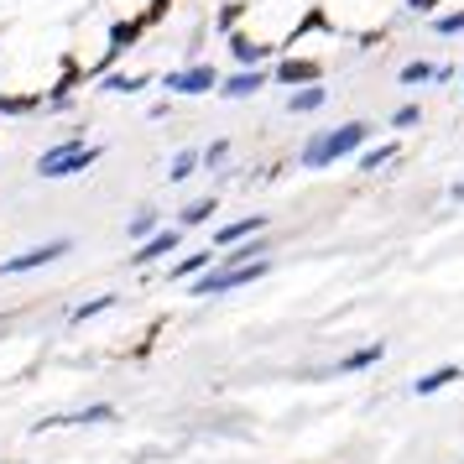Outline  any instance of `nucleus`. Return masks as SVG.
Wrapping results in <instances>:
<instances>
[{
	"mask_svg": "<svg viewBox=\"0 0 464 464\" xmlns=\"http://www.w3.org/2000/svg\"><path fill=\"white\" fill-rule=\"evenodd\" d=\"M381 355H386V344L371 339V344H360V350H350V355H339L334 365H329V376H360V371L381 365Z\"/></svg>",
	"mask_w": 464,
	"mask_h": 464,
	"instance_id": "obj_13",
	"label": "nucleus"
},
{
	"mask_svg": "<svg viewBox=\"0 0 464 464\" xmlns=\"http://www.w3.org/2000/svg\"><path fill=\"white\" fill-rule=\"evenodd\" d=\"M246 16H251V0H225V5H219V16H214V26L230 37V32H240V22H246Z\"/></svg>",
	"mask_w": 464,
	"mask_h": 464,
	"instance_id": "obj_23",
	"label": "nucleus"
},
{
	"mask_svg": "<svg viewBox=\"0 0 464 464\" xmlns=\"http://www.w3.org/2000/svg\"><path fill=\"white\" fill-rule=\"evenodd\" d=\"M115 303H121V297H115V293H100V297H89V303H73V308H68V324H73V329H79V324H89V318L110 314V308H115Z\"/></svg>",
	"mask_w": 464,
	"mask_h": 464,
	"instance_id": "obj_20",
	"label": "nucleus"
},
{
	"mask_svg": "<svg viewBox=\"0 0 464 464\" xmlns=\"http://www.w3.org/2000/svg\"><path fill=\"white\" fill-rule=\"evenodd\" d=\"M178 251H183V230H178V225H162V230L151 235V240H141L136 256H126V261L136 272H151L157 261H168V256H178Z\"/></svg>",
	"mask_w": 464,
	"mask_h": 464,
	"instance_id": "obj_8",
	"label": "nucleus"
},
{
	"mask_svg": "<svg viewBox=\"0 0 464 464\" xmlns=\"http://www.w3.org/2000/svg\"><path fill=\"white\" fill-rule=\"evenodd\" d=\"M454 381H464V365H439V371H422V376L412 381V397H439L443 386H454Z\"/></svg>",
	"mask_w": 464,
	"mask_h": 464,
	"instance_id": "obj_15",
	"label": "nucleus"
},
{
	"mask_svg": "<svg viewBox=\"0 0 464 464\" xmlns=\"http://www.w3.org/2000/svg\"><path fill=\"white\" fill-rule=\"evenodd\" d=\"M198 157H204V172H219L225 162H230V141L219 136V141H209V147L198 151Z\"/></svg>",
	"mask_w": 464,
	"mask_h": 464,
	"instance_id": "obj_26",
	"label": "nucleus"
},
{
	"mask_svg": "<svg viewBox=\"0 0 464 464\" xmlns=\"http://www.w3.org/2000/svg\"><path fill=\"white\" fill-rule=\"evenodd\" d=\"M68 251H73V240H68V235H58V240H43V246H26L22 256H5V261H0V276L43 272V266H53V261H63Z\"/></svg>",
	"mask_w": 464,
	"mask_h": 464,
	"instance_id": "obj_4",
	"label": "nucleus"
},
{
	"mask_svg": "<svg viewBox=\"0 0 464 464\" xmlns=\"http://www.w3.org/2000/svg\"><path fill=\"white\" fill-rule=\"evenodd\" d=\"M193 172H204V157H198V147H183L168 162V183H188Z\"/></svg>",
	"mask_w": 464,
	"mask_h": 464,
	"instance_id": "obj_22",
	"label": "nucleus"
},
{
	"mask_svg": "<svg viewBox=\"0 0 464 464\" xmlns=\"http://www.w3.org/2000/svg\"><path fill=\"white\" fill-rule=\"evenodd\" d=\"M428 26H433L439 37H464V5L459 11H439V16H428Z\"/></svg>",
	"mask_w": 464,
	"mask_h": 464,
	"instance_id": "obj_24",
	"label": "nucleus"
},
{
	"mask_svg": "<svg viewBox=\"0 0 464 464\" xmlns=\"http://www.w3.org/2000/svg\"><path fill=\"white\" fill-rule=\"evenodd\" d=\"M272 84H282V89L324 84V58H308V53H282V58L272 63Z\"/></svg>",
	"mask_w": 464,
	"mask_h": 464,
	"instance_id": "obj_5",
	"label": "nucleus"
},
{
	"mask_svg": "<svg viewBox=\"0 0 464 464\" xmlns=\"http://www.w3.org/2000/svg\"><path fill=\"white\" fill-rule=\"evenodd\" d=\"M276 53H282V43H261V37H251V32H230L235 68H272Z\"/></svg>",
	"mask_w": 464,
	"mask_h": 464,
	"instance_id": "obj_9",
	"label": "nucleus"
},
{
	"mask_svg": "<svg viewBox=\"0 0 464 464\" xmlns=\"http://www.w3.org/2000/svg\"><path fill=\"white\" fill-rule=\"evenodd\" d=\"M157 230H162V209H157V204H141V209H136V214L126 219V240H130V246L151 240Z\"/></svg>",
	"mask_w": 464,
	"mask_h": 464,
	"instance_id": "obj_16",
	"label": "nucleus"
},
{
	"mask_svg": "<svg viewBox=\"0 0 464 464\" xmlns=\"http://www.w3.org/2000/svg\"><path fill=\"white\" fill-rule=\"evenodd\" d=\"M397 141H376V147H365L355 157V172H381V168H392V162H397Z\"/></svg>",
	"mask_w": 464,
	"mask_h": 464,
	"instance_id": "obj_19",
	"label": "nucleus"
},
{
	"mask_svg": "<svg viewBox=\"0 0 464 464\" xmlns=\"http://www.w3.org/2000/svg\"><path fill=\"white\" fill-rule=\"evenodd\" d=\"M324 105H329V89L324 84H303L287 94V115H318Z\"/></svg>",
	"mask_w": 464,
	"mask_h": 464,
	"instance_id": "obj_18",
	"label": "nucleus"
},
{
	"mask_svg": "<svg viewBox=\"0 0 464 464\" xmlns=\"http://www.w3.org/2000/svg\"><path fill=\"white\" fill-rule=\"evenodd\" d=\"M214 261H219V251H214V246H198V251H188V256H178V261H172L168 282H193V276L209 272Z\"/></svg>",
	"mask_w": 464,
	"mask_h": 464,
	"instance_id": "obj_14",
	"label": "nucleus"
},
{
	"mask_svg": "<svg viewBox=\"0 0 464 464\" xmlns=\"http://www.w3.org/2000/svg\"><path fill=\"white\" fill-rule=\"evenodd\" d=\"M214 214H219V198H214V193H204V198H193L188 209L178 214V230H183V235L204 230V225H214Z\"/></svg>",
	"mask_w": 464,
	"mask_h": 464,
	"instance_id": "obj_17",
	"label": "nucleus"
},
{
	"mask_svg": "<svg viewBox=\"0 0 464 464\" xmlns=\"http://www.w3.org/2000/svg\"><path fill=\"white\" fill-rule=\"evenodd\" d=\"M121 407L115 401H89V407H73V412H53V418L37 422V433H53V428H100V422H115Z\"/></svg>",
	"mask_w": 464,
	"mask_h": 464,
	"instance_id": "obj_7",
	"label": "nucleus"
},
{
	"mask_svg": "<svg viewBox=\"0 0 464 464\" xmlns=\"http://www.w3.org/2000/svg\"><path fill=\"white\" fill-rule=\"evenodd\" d=\"M433 68H439V63H422V58H412V63H401V73H397V79H401L407 89L433 84Z\"/></svg>",
	"mask_w": 464,
	"mask_h": 464,
	"instance_id": "obj_25",
	"label": "nucleus"
},
{
	"mask_svg": "<svg viewBox=\"0 0 464 464\" xmlns=\"http://www.w3.org/2000/svg\"><path fill=\"white\" fill-rule=\"evenodd\" d=\"M147 84H151V73H100L105 94H141Z\"/></svg>",
	"mask_w": 464,
	"mask_h": 464,
	"instance_id": "obj_21",
	"label": "nucleus"
},
{
	"mask_svg": "<svg viewBox=\"0 0 464 464\" xmlns=\"http://www.w3.org/2000/svg\"><path fill=\"white\" fill-rule=\"evenodd\" d=\"M272 84V68H235V73H219V94L225 100H251Z\"/></svg>",
	"mask_w": 464,
	"mask_h": 464,
	"instance_id": "obj_11",
	"label": "nucleus"
},
{
	"mask_svg": "<svg viewBox=\"0 0 464 464\" xmlns=\"http://www.w3.org/2000/svg\"><path fill=\"white\" fill-rule=\"evenodd\" d=\"M100 157H105V147H89L84 136L73 130V136H63L58 147H47L43 157H37V178H47V183H63V178H79V172H89Z\"/></svg>",
	"mask_w": 464,
	"mask_h": 464,
	"instance_id": "obj_2",
	"label": "nucleus"
},
{
	"mask_svg": "<svg viewBox=\"0 0 464 464\" xmlns=\"http://www.w3.org/2000/svg\"><path fill=\"white\" fill-rule=\"evenodd\" d=\"M266 214H246V219H230V225H214L209 230V246L214 251H230V246H240V240H256V235H266Z\"/></svg>",
	"mask_w": 464,
	"mask_h": 464,
	"instance_id": "obj_10",
	"label": "nucleus"
},
{
	"mask_svg": "<svg viewBox=\"0 0 464 464\" xmlns=\"http://www.w3.org/2000/svg\"><path fill=\"white\" fill-rule=\"evenodd\" d=\"M162 89L168 94H219V68L214 63H183V68H172V73H162Z\"/></svg>",
	"mask_w": 464,
	"mask_h": 464,
	"instance_id": "obj_6",
	"label": "nucleus"
},
{
	"mask_svg": "<svg viewBox=\"0 0 464 464\" xmlns=\"http://www.w3.org/2000/svg\"><path fill=\"white\" fill-rule=\"evenodd\" d=\"M459 79H464V63H459Z\"/></svg>",
	"mask_w": 464,
	"mask_h": 464,
	"instance_id": "obj_31",
	"label": "nucleus"
},
{
	"mask_svg": "<svg viewBox=\"0 0 464 464\" xmlns=\"http://www.w3.org/2000/svg\"><path fill=\"white\" fill-rule=\"evenodd\" d=\"M439 5H443V0H407V11H412V16H439Z\"/></svg>",
	"mask_w": 464,
	"mask_h": 464,
	"instance_id": "obj_28",
	"label": "nucleus"
},
{
	"mask_svg": "<svg viewBox=\"0 0 464 464\" xmlns=\"http://www.w3.org/2000/svg\"><path fill=\"white\" fill-rule=\"evenodd\" d=\"M371 136H376L371 121H344V126H334V130H314V136L303 141V151H297V168L324 172V168H334V162H344V157H360V151L371 147Z\"/></svg>",
	"mask_w": 464,
	"mask_h": 464,
	"instance_id": "obj_1",
	"label": "nucleus"
},
{
	"mask_svg": "<svg viewBox=\"0 0 464 464\" xmlns=\"http://www.w3.org/2000/svg\"><path fill=\"white\" fill-rule=\"evenodd\" d=\"M0 115H5V121L43 115V89H0Z\"/></svg>",
	"mask_w": 464,
	"mask_h": 464,
	"instance_id": "obj_12",
	"label": "nucleus"
},
{
	"mask_svg": "<svg viewBox=\"0 0 464 464\" xmlns=\"http://www.w3.org/2000/svg\"><path fill=\"white\" fill-rule=\"evenodd\" d=\"M449 79H459V68H454V63H439V68H433V84H449Z\"/></svg>",
	"mask_w": 464,
	"mask_h": 464,
	"instance_id": "obj_29",
	"label": "nucleus"
},
{
	"mask_svg": "<svg viewBox=\"0 0 464 464\" xmlns=\"http://www.w3.org/2000/svg\"><path fill=\"white\" fill-rule=\"evenodd\" d=\"M261 276H272V256L246 261V266H219V261H214L204 276H193L188 282V293L193 297H230V293H240V287H256Z\"/></svg>",
	"mask_w": 464,
	"mask_h": 464,
	"instance_id": "obj_3",
	"label": "nucleus"
},
{
	"mask_svg": "<svg viewBox=\"0 0 464 464\" xmlns=\"http://www.w3.org/2000/svg\"><path fill=\"white\" fill-rule=\"evenodd\" d=\"M449 198H454V204H464V178L454 183V188H449Z\"/></svg>",
	"mask_w": 464,
	"mask_h": 464,
	"instance_id": "obj_30",
	"label": "nucleus"
},
{
	"mask_svg": "<svg viewBox=\"0 0 464 464\" xmlns=\"http://www.w3.org/2000/svg\"><path fill=\"white\" fill-rule=\"evenodd\" d=\"M422 126V105H397L392 110V130H412Z\"/></svg>",
	"mask_w": 464,
	"mask_h": 464,
	"instance_id": "obj_27",
	"label": "nucleus"
}]
</instances>
